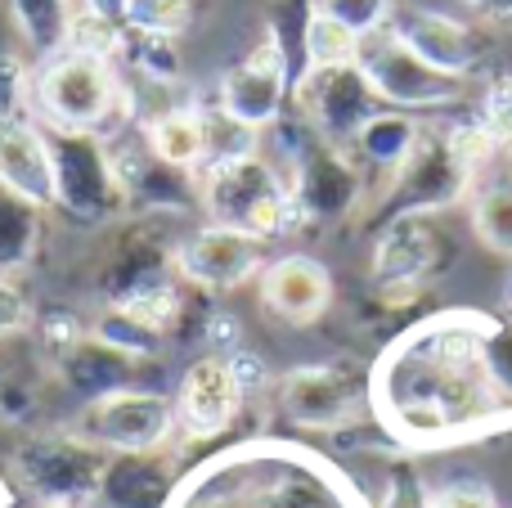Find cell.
<instances>
[{
	"instance_id": "23",
	"label": "cell",
	"mask_w": 512,
	"mask_h": 508,
	"mask_svg": "<svg viewBox=\"0 0 512 508\" xmlns=\"http://www.w3.org/2000/svg\"><path fill=\"white\" fill-rule=\"evenodd\" d=\"M45 239V212L14 189L0 185V275L14 279L23 266H32Z\"/></svg>"
},
{
	"instance_id": "3",
	"label": "cell",
	"mask_w": 512,
	"mask_h": 508,
	"mask_svg": "<svg viewBox=\"0 0 512 508\" xmlns=\"http://www.w3.org/2000/svg\"><path fill=\"white\" fill-rule=\"evenodd\" d=\"M454 261H459V239L441 221V212L396 216L382 225L373 243V297L387 311H405Z\"/></svg>"
},
{
	"instance_id": "30",
	"label": "cell",
	"mask_w": 512,
	"mask_h": 508,
	"mask_svg": "<svg viewBox=\"0 0 512 508\" xmlns=\"http://www.w3.org/2000/svg\"><path fill=\"white\" fill-rule=\"evenodd\" d=\"M324 14H333L342 27H351L355 36H369L378 27L391 23L396 14V0H315Z\"/></svg>"
},
{
	"instance_id": "14",
	"label": "cell",
	"mask_w": 512,
	"mask_h": 508,
	"mask_svg": "<svg viewBox=\"0 0 512 508\" xmlns=\"http://www.w3.org/2000/svg\"><path fill=\"white\" fill-rule=\"evenodd\" d=\"M288 81H292L288 77V50H283V41L270 27V36L256 45L248 59H243L239 68L225 72L216 104H221L239 126H248V131H265V126L279 122L283 99H288Z\"/></svg>"
},
{
	"instance_id": "26",
	"label": "cell",
	"mask_w": 512,
	"mask_h": 508,
	"mask_svg": "<svg viewBox=\"0 0 512 508\" xmlns=\"http://www.w3.org/2000/svg\"><path fill=\"white\" fill-rule=\"evenodd\" d=\"M355 50H360V36L337 23L333 14H324L319 5H310V14L301 18V54H306V68L355 63Z\"/></svg>"
},
{
	"instance_id": "17",
	"label": "cell",
	"mask_w": 512,
	"mask_h": 508,
	"mask_svg": "<svg viewBox=\"0 0 512 508\" xmlns=\"http://www.w3.org/2000/svg\"><path fill=\"white\" fill-rule=\"evenodd\" d=\"M261 306L283 324H315L333 306V275L315 257H279L261 270Z\"/></svg>"
},
{
	"instance_id": "1",
	"label": "cell",
	"mask_w": 512,
	"mask_h": 508,
	"mask_svg": "<svg viewBox=\"0 0 512 508\" xmlns=\"http://www.w3.org/2000/svg\"><path fill=\"white\" fill-rule=\"evenodd\" d=\"M32 108L41 113L45 131H95L104 140H113V135L126 131L131 95L122 90L113 59L81 54L63 45L36 72Z\"/></svg>"
},
{
	"instance_id": "4",
	"label": "cell",
	"mask_w": 512,
	"mask_h": 508,
	"mask_svg": "<svg viewBox=\"0 0 512 508\" xmlns=\"http://www.w3.org/2000/svg\"><path fill=\"white\" fill-rule=\"evenodd\" d=\"M45 140H50V158H54V212H63L72 225H86V230L131 216L104 135L45 131Z\"/></svg>"
},
{
	"instance_id": "16",
	"label": "cell",
	"mask_w": 512,
	"mask_h": 508,
	"mask_svg": "<svg viewBox=\"0 0 512 508\" xmlns=\"http://www.w3.org/2000/svg\"><path fill=\"white\" fill-rule=\"evenodd\" d=\"M243 387L230 369V356H203L185 369V383L176 396V428H185V437L212 441L225 428H234L243 410Z\"/></svg>"
},
{
	"instance_id": "9",
	"label": "cell",
	"mask_w": 512,
	"mask_h": 508,
	"mask_svg": "<svg viewBox=\"0 0 512 508\" xmlns=\"http://www.w3.org/2000/svg\"><path fill=\"white\" fill-rule=\"evenodd\" d=\"M108 468V450L81 441L77 432H45L18 446L14 477L27 495L59 508H95L99 482Z\"/></svg>"
},
{
	"instance_id": "34",
	"label": "cell",
	"mask_w": 512,
	"mask_h": 508,
	"mask_svg": "<svg viewBox=\"0 0 512 508\" xmlns=\"http://www.w3.org/2000/svg\"><path fill=\"white\" fill-rule=\"evenodd\" d=\"M427 508H499V504L486 486L454 482V486H445V491H436L432 500H427Z\"/></svg>"
},
{
	"instance_id": "11",
	"label": "cell",
	"mask_w": 512,
	"mask_h": 508,
	"mask_svg": "<svg viewBox=\"0 0 512 508\" xmlns=\"http://www.w3.org/2000/svg\"><path fill=\"white\" fill-rule=\"evenodd\" d=\"M292 104L319 140L346 149L360 135V126L378 113L382 99L373 95L360 63H333V68H301Z\"/></svg>"
},
{
	"instance_id": "19",
	"label": "cell",
	"mask_w": 512,
	"mask_h": 508,
	"mask_svg": "<svg viewBox=\"0 0 512 508\" xmlns=\"http://www.w3.org/2000/svg\"><path fill=\"white\" fill-rule=\"evenodd\" d=\"M176 486V459L167 450L149 455H108L99 504L104 508H162Z\"/></svg>"
},
{
	"instance_id": "18",
	"label": "cell",
	"mask_w": 512,
	"mask_h": 508,
	"mask_svg": "<svg viewBox=\"0 0 512 508\" xmlns=\"http://www.w3.org/2000/svg\"><path fill=\"white\" fill-rule=\"evenodd\" d=\"M0 185L14 189L18 198L36 203L41 212L54 207V158L50 140L36 122L9 117L0 122Z\"/></svg>"
},
{
	"instance_id": "38",
	"label": "cell",
	"mask_w": 512,
	"mask_h": 508,
	"mask_svg": "<svg viewBox=\"0 0 512 508\" xmlns=\"http://www.w3.org/2000/svg\"><path fill=\"white\" fill-rule=\"evenodd\" d=\"M477 14L490 18V23H499V27H512V0H481Z\"/></svg>"
},
{
	"instance_id": "32",
	"label": "cell",
	"mask_w": 512,
	"mask_h": 508,
	"mask_svg": "<svg viewBox=\"0 0 512 508\" xmlns=\"http://www.w3.org/2000/svg\"><path fill=\"white\" fill-rule=\"evenodd\" d=\"M86 338V329H81L77 311H68V306H45L41 311V347L45 356H63L68 347H77V342Z\"/></svg>"
},
{
	"instance_id": "8",
	"label": "cell",
	"mask_w": 512,
	"mask_h": 508,
	"mask_svg": "<svg viewBox=\"0 0 512 508\" xmlns=\"http://www.w3.org/2000/svg\"><path fill=\"white\" fill-rule=\"evenodd\" d=\"M185 234H176V216L167 212H135L113 230V243L99 257V293L104 306L131 302L149 288L176 279V248Z\"/></svg>"
},
{
	"instance_id": "5",
	"label": "cell",
	"mask_w": 512,
	"mask_h": 508,
	"mask_svg": "<svg viewBox=\"0 0 512 508\" xmlns=\"http://www.w3.org/2000/svg\"><path fill=\"white\" fill-rule=\"evenodd\" d=\"M477 176L454 158L445 131H423L418 149L400 162L391 176H382L373 185V198L364 207L369 225H387L396 216H432V212H450L463 198L472 194Z\"/></svg>"
},
{
	"instance_id": "35",
	"label": "cell",
	"mask_w": 512,
	"mask_h": 508,
	"mask_svg": "<svg viewBox=\"0 0 512 508\" xmlns=\"http://www.w3.org/2000/svg\"><path fill=\"white\" fill-rule=\"evenodd\" d=\"M203 338L216 347L212 356H230V351H239L243 329H239V320H234V315H207V324H203Z\"/></svg>"
},
{
	"instance_id": "31",
	"label": "cell",
	"mask_w": 512,
	"mask_h": 508,
	"mask_svg": "<svg viewBox=\"0 0 512 508\" xmlns=\"http://www.w3.org/2000/svg\"><path fill=\"white\" fill-rule=\"evenodd\" d=\"M23 99H27V59L9 45V36L0 32V122L18 117Z\"/></svg>"
},
{
	"instance_id": "7",
	"label": "cell",
	"mask_w": 512,
	"mask_h": 508,
	"mask_svg": "<svg viewBox=\"0 0 512 508\" xmlns=\"http://www.w3.org/2000/svg\"><path fill=\"white\" fill-rule=\"evenodd\" d=\"M355 63L369 77L373 95L382 104L400 108V113H441V108H459L472 99V81L468 77H450V72L423 63L396 32L378 27V32L360 36V50H355Z\"/></svg>"
},
{
	"instance_id": "6",
	"label": "cell",
	"mask_w": 512,
	"mask_h": 508,
	"mask_svg": "<svg viewBox=\"0 0 512 508\" xmlns=\"http://www.w3.org/2000/svg\"><path fill=\"white\" fill-rule=\"evenodd\" d=\"M292 180L288 194L297 207V225H319V230H333V225L351 221L355 212H364L373 198L369 189V171L351 158L337 144H324L315 131H297L292 144Z\"/></svg>"
},
{
	"instance_id": "13",
	"label": "cell",
	"mask_w": 512,
	"mask_h": 508,
	"mask_svg": "<svg viewBox=\"0 0 512 508\" xmlns=\"http://www.w3.org/2000/svg\"><path fill=\"white\" fill-rule=\"evenodd\" d=\"M391 32L409 45L423 63L450 72V77H477L490 59H495V36L477 23L436 14V9H396L391 14Z\"/></svg>"
},
{
	"instance_id": "27",
	"label": "cell",
	"mask_w": 512,
	"mask_h": 508,
	"mask_svg": "<svg viewBox=\"0 0 512 508\" xmlns=\"http://www.w3.org/2000/svg\"><path fill=\"white\" fill-rule=\"evenodd\" d=\"M90 338L108 342L113 351H126V356H135V360L158 356L162 342H167L158 329H149L144 320H135L126 306H104V311H99V320H95V329H90Z\"/></svg>"
},
{
	"instance_id": "21",
	"label": "cell",
	"mask_w": 512,
	"mask_h": 508,
	"mask_svg": "<svg viewBox=\"0 0 512 508\" xmlns=\"http://www.w3.org/2000/svg\"><path fill=\"white\" fill-rule=\"evenodd\" d=\"M418 140H423V126L414 122V113H400V108H378V113L360 126V135L346 144V153H351L364 171H373V176L382 180V176H391V171H396L400 162L418 149Z\"/></svg>"
},
{
	"instance_id": "25",
	"label": "cell",
	"mask_w": 512,
	"mask_h": 508,
	"mask_svg": "<svg viewBox=\"0 0 512 508\" xmlns=\"http://www.w3.org/2000/svg\"><path fill=\"white\" fill-rule=\"evenodd\" d=\"M472 230L490 252L512 261V171L481 176L472 189Z\"/></svg>"
},
{
	"instance_id": "29",
	"label": "cell",
	"mask_w": 512,
	"mask_h": 508,
	"mask_svg": "<svg viewBox=\"0 0 512 508\" xmlns=\"http://www.w3.org/2000/svg\"><path fill=\"white\" fill-rule=\"evenodd\" d=\"M122 23L131 27V32L180 36L194 23V0H126Z\"/></svg>"
},
{
	"instance_id": "37",
	"label": "cell",
	"mask_w": 512,
	"mask_h": 508,
	"mask_svg": "<svg viewBox=\"0 0 512 508\" xmlns=\"http://www.w3.org/2000/svg\"><path fill=\"white\" fill-rule=\"evenodd\" d=\"M230 369H234V378H239V387H243V396L248 392H261L265 383H270V374H265V365H261V356H252V351H230Z\"/></svg>"
},
{
	"instance_id": "33",
	"label": "cell",
	"mask_w": 512,
	"mask_h": 508,
	"mask_svg": "<svg viewBox=\"0 0 512 508\" xmlns=\"http://www.w3.org/2000/svg\"><path fill=\"white\" fill-rule=\"evenodd\" d=\"M27 324H32V302H27V293L14 284V279L0 275V338L23 333Z\"/></svg>"
},
{
	"instance_id": "20",
	"label": "cell",
	"mask_w": 512,
	"mask_h": 508,
	"mask_svg": "<svg viewBox=\"0 0 512 508\" xmlns=\"http://www.w3.org/2000/svg\"><path fill=\"white\" fill-rule=\"evenodd\" d=\"M50 365H54V378H59L68 392L86 396V405H90V401H99V396H108V392L131 387L135 369H140L144 360L126 356V351H113L108 342H99V338H90L86 333L77 347H68L63 356H54Z\"/></svg>"
},
{
	"instance_id": "15",
	"label": "cell",
	"mask_w": 512,
	"mask_h": 508,
	"mask_svg": "<svg viewBox=\"0 0 512 508\" xmlns=\"http://www.w3.org/2000/svg\"><path fill=\"white\" fill-rule=\"evenodd\" d=\"M279 401L297 428H346L360 419L364 378L351 365H306L279 383Z\"/></svg>"
},
{
	"instance_id": "22",
	"label": "cell",
	"mask_w": 512,
	"mask_h": 508,
	"mask_svg": "<svg viewBox=\"0 0 512 508\" xmlns=\"http://www.w3.org/2000/svg\"><path fill=\"white\" fill-rule=\"evenodd\" d=\"M144 144L153 149V158L167 162L176 171H203L207 162V126H203V108H162L149 117L144 126Z\"/></svg>"
},
{
	"instance_id": "12",
	"label": "cell",
	"mask_w": 512,
	"mask_h": 508,
	"mask_svg": "<svg viewBox=\"0 0 512 508\" xmlns=\"http://www.w3.org/2000/svg\"><path fill=\"white\" fill-rule=\"evenodd\" d=\"M265 266H270L265 261V239L225 230V225L212 221L203 230L185 234L176 248V279H185L198 293H230V288L256 279Z\"/></svg>"
},
{
	"instance_id": "36",
	"label": "cell",
	"mask_w": 512,
	"mask_h": 508,
	"mask_svg": "<svg viewBox=\"0 0 512 508\" xmlns=\"http://www.w3.org/2000/svg\"><path fill=\"white\" fill-rule=\"evenodd\" d=\"M32 410H36V392L9 374L5 383H0V414H5V419H27Z\"/></svg>"
},
{
	"instance_id": "2",
	"label": "cell",
	"mask_w": 512,
	"mask_h": 508,
	"mask_svg": "<svg viewBox=\"0 0 512 508\" xmlns=\"http://www.w3.org/2000/svg\"><path fill=\"white\" fill-rule=\"evenodd\" d=\"M198 203L212 216V225L256 234V239H274V234L297 230V207H292L288 180L261 153L207 162L198 171Z\"/></svg>"
},
{
	"instance_id": "40",
	"label": "cell",
	"mask_w": 512,
	"mask_h": 508,
	"mask_svg": "<svg viewBox=\"0 0 512 508\" xmlns=\"http://www.w3.org/2000/svg\"><path fill=\"white\" fill-rule=\"evenodd\" d=\"M9 378V360H5V351H0V383Z\"/></svg>"
},
{
	"instance_id": "41",
	"label": "cell",
	"mask_w": 512,
	"mask_h": 508,
	"mask_svg": "<svg viewBox=\"0 0 512 508\" xmlns=\"http://www.w3.org/2000/svg\"><path fill=\"white\" fill-rule=\"evenodd\" d=\"M36 508H59V504H36Z\"/></svg>"
},
{
	"instance_id": "28",
	"label": "cell",
	"mask_w": 512,
	"mask_h": 508,
	"mask_svg": "<svg viewBox=\"0 0 512 508\" xmlns=\"http://www.w3.org/2000/svg\"><path fill=\"white\" fill-rule=\"evenodd\" d=\"M122 59L131 63L140 77H149L153 86H171V81L180 77L176 36H149V32H131V27H126Z\"/></svg>"
},
{
	"instance_id": "10",
	"label": "cell",
	"mask_w": 512,
	"mask_h": 508,
	"mask_svg": "<svg viewBox=\"0 0 512 508\" xmlns=\"http://www.w3.org/2000/svg\"><path fill=\"white\" fill-rule=\"evenodd\" d=\"M72 432L108 455H149V450H167V441L176 437V405L162 392L122 387L90 401Z\"/></svg>"
},
{
	"instance_id": "24",
	"label": "cell",
	"mask_w": 512,
	"mask_h": 508,
	"mask_svg": "<svg viewBox=\"0 0 512 508\" xmlns=\"http://www.w3.org/2000/svg\"><path fill=\"white\" fill-rule=\"evenodd\" d=\"M5 9L27 50L50 59V54H59L68 45L72 18H77L81 0H5Z\"/></svg>"
},
{
	"instance_id": "39",
	"label": "cell",
	"mask_w": 512,
	"mask_h": 508,
	"mask_svg": "<svg viewBox=\"0 0 512 508\" xmlns=\"http://www.w3.org/2000/svg\"><path fill=\"white\" fill-rule=\"evenodd\" d=\"M81 9H90V14H104V18H113V23H122L126 0H81Z\"/></svg>"
}]
</instances>
